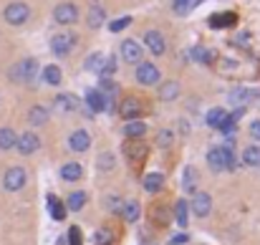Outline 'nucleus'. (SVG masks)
I'll return each instance as SVG.
<instances>
[{"label": "nucleus", "mask_w": 260, "mask_h": 245, "mask_svg": "<svg viewBox=\"0 0 260 245\" xmlns=\"http://www.w3.org/2000/svg\"><path fill=\"white\" fill-rule=\"evenodd\" d=\"M207 164H210V169H215V172L235 169V155H233L228 147H215V149L207 152Z\"/></svg>", "instance_id": "1"}, {"label": "nucleus", "mask_w": 260, "mask_h": 245, "mask_svg": "<svg viewBox=\"0 0 260 245\" xmlns=\"http://www.w3.org/2000/svg\"><path fill=\"white\" fill-rule=\"evenodd\" d=\"M36 74H38V61L36 58H25V61L15 64L8 76H10V81H15V83H33Z\"/></svg>", "instance_id": "2"}, {"label": "nucleus", "mask_w": 260, "mask_h": 245, "mask_svg": "<svg viewBox=\"0 0 260 245\" xmlns=\"http://www.w3.org/2000/svg\"><path fill=\"white\" fill-rule=\"evenodd\" d=\"M25 182H28V172H25L23 167H10V169H5V174H3V187H5L8 192L23 190Z\"/></svg>", "instance_id": "3"}, {"label": "nucleus", "mask_w": 260, "mask_h": 245, "mask_svg": "<svg viewBox=\"0 0 260 245\" xmlns=\"http://www.w3.org/2000/svg\"><path fill=\"white\" fill-rule=\"evenodd\" d=\"M3 18H5L8 25H23V23L30 18V8H28L25 3H10V5L5 8Z\"/></svg>", "instance_id": "4"}, {"label": "nucleus", "mask_w": 260, "mask_h": 245, "mask_svg": "<svg viewBox=\"0 0 260 245\" xmlns=\"http://www.w3.org/2000/svg\"><path fill=\"white\" fill-rule=\"evenodd\" d=\"M76 46V36H71V33H56L53 38H51V51L56 53V56H69L71 53V48Z\"/></svg>", "instance_id": "5"}, {"label": "nucleus", "mask_w": 260, "mask_h": 245, "mask_svg": "<svg viewBox=\"0 0 260 245\" xmlns=\"http://www.w3.org/2000/svg\"><path fill=\"white\" fill-rule=\"evenodd\" d=\"M86 106L93 111V114H99V111H111V101H109V96L106 94H101L99 88H88L86 91Z\"/></svg>", "instance_id": "6"}, {"label": "nucleus", "mask_w": 260, "mask_h": 245, "mask_svg": "<svg viewBox=\"0 0 260 245\" xmlns=\"http://www.w3.org/2000/svg\"><path fill=\"white\" fill-rule=\"evenodd\" d=\"M76 18H79V8L74 3H61L53 10V20L61 25H71V23H76Z\"/></svg>", "instance_id": "7"}, {"label": "nucleus", "mask_w": 260, "mask_h": 245, "mask_svg": "<svg viewBox=\"0 0 260 245\" xmlns=\"http://www.w3.org/2000/svg\"><path fill=\"white\" fill-rule=\"evenodd\" d=\"M144 46H147V51L154 53V56H162V53L167 51L165 36H162L159 30H147V33H144Z\"/></svg>", "instance_id": "8"}, {"label": "nucleus", "mask_w": 260, "mask_h": 245, "mask_svg": "<svg viewBox=\"0 0 260 245\" xmlns=\"http://www.w3.org/2000/svg\"><path fill=\"white\" fill-rule=\"evenodd\" d=\"M15 149H18L20 155H33V152H38V149H41V139H38V134H33V132L20 134L18 142H15Z\"/></svg>", "instance_id": "9"}, {"label": "nucleus", "mask_w": 260, "mask_h": 245, "mask_svg": "<svg viewBox=\"0 0 260 245\" xmlns=\"http://www.w3.org/2000/svg\"><path fill=\"white\" fill-rule=\"evenodd\" d=\"M189 210L194 212V218H207L210 210H212V197L207 192H194V200H192Z\"/></svg>", "instance_id": "10"}, {"label": "nucleus", "mask_w": 260, "mask_h": 245, "mask_svg": "<svg viewBox=\"0 0 260 245\" xmlns=\"http://www.w3.org/2000/svg\"><path fill=\"white\" fill-rule=\"evenodd\" d=\"M137 81L142 83V86H154V83L159 81V69H157L154 64H139V69H137Z\"/></svg>", "instance_id": "11"}, {"label": "nucleus", "mask_w": 260, "mask_h": 245, "mask_svg": "<svg viewBox=\"0 0 260 245\" xmlns=\"http://www.w3.org/2000/svg\"><path fill=\"white\" fill-rule=\"evenodd\" d=\"M121 56H124V61L126 64H142V56H144V48L137 43V41H124L121 43Z\"/></svg>", "instance_id": "12"}, {"label": "nucleus", "mask_w": 260, "mask_h": 245, "mask_svg": "<svg viewBox=\"0 0 260 245\" xmlns=\"http://www.w3.org/2000/svg\"><path fill=\"white\" fill-rule=\"evenodd\" d=\"M53 109H56V111H61V114H71V111H76V109H79V99H76V96H71V94H58V96H56V101H53Z\"/></svg>", "instance_id": "13"}, {"label": "nucleus", "mask_w": 260, "mask_h": 245, "mask_svg": "<svg viewBox=\"0 0 260 245\" xmlns=\"http://www.w3.org/2000/svg\"><path fill=\"white\" fill-rule=\"evenodd\" d=\"M119 111H121V116H124L126 121H134V119L142 116V104H139V99L129 96V99H124V104H121Z\"/></svg>", "instance_id": "14"}, {"label": "nucleus", "mask_w": 260, "mask_h": 245, "mask_svg": "<svg viewBox=\"0 0 260 245\" xmlns=\"http://www.w3.org/2000/svg\"><path fill=\"white\" fill-rule=\"evenodd\" d=\"M69 147H71L74 152H86L88 147H91V137H88V132L76 129V132L69 137Z\"/></svg>", "instance_id": "15"}, {"label": "nucleus", "mask_w": 260, "mask_h": 245, "mask_svg": "<svg viewBox=\"0 0 260 245\" xmlns=\"http://www.w3.org/2000/svg\"><path fill=\"white\" fill-rule=\"evenodd\" d=\"M238 23V15L235 13H217V15H210V28H230Z\"/></svg>", "instance_id": "16"}, {"label": "nucleus", "mask_w": 260, "mask_h": 245, "mask_svg": "<svg viewBox=\"0 0 260 245\" xmlns=\"http://www.w3.org/2000/svg\"><path fill=\"white\" fill-rule=\"evenodd\" d=\"M228 121H230V114H228L225 109H212V111H207V124H210L212 129H222Z\"/></svg>", "instance_id": "17"}, {"label": "nucleus", "mask_w": 260, "mask_h": 245, "mask_svg": "<svg viewBox=\"0 0 260 245\" xmlns=\"http://www.w3.org/2000/svg\"><path fill=\"white\" fill-rule=\"evenodd\" d=\"M174 223L179 228H187V223H189V205H187V200H177L174 202Z\"/></svg>", "instance_id": "18"}, {"label": "nucleus", "mask_w": 260, "mask_h": 245, "mask_svg": "<svg viewBox=\"0 0 260 245\" xmlns=\"http://www.w3.org/2000/svg\"><path fill=\"white\" fill-rule=\"evenodd\" d=\"M104 18H106V13H104V8L99 5V3H93L91 8H88V18H86V23H88V28H101L104 25Z\"/></svg>", "instance_id": "19"}, {"label": "nucleus", "mask_w": 260, "mask_h": 245, "mask_svg": "<svg viewBox=\"0 0 260 245\" xmlns=\"http://www.w3.org/2000/svg\"><path fill=\"white\" fill-rule=\"evenodd\" d=\"M61 177L66 179V182H76V179H81L84 177V167L79 162H69L61 167Z\"/></svg>", "instance_id": "20"}, {"label": "nucleus", "mask_w": 260, "mask_h": 245, "mask_svg": "<svg viewBox=\"0 0 260 245\" xmlns=\"http://www.w3.org/2000/svg\"><path fill=\"white\" fill-rule=\"evenodd\" d=\"M162 187H165V177H162L159 172H149V174L144 177V190H147L149 195H157Z\"/></svg>", "instance_id": "21"}, {"label": "nucleus", "mask_w": 260, "mask_h": 245, "mask_svg": "<svg viewBox=\"0 0 260 245\" xmlns=\"http://www.w3.org/2000/svg\"><path fill=\"white\" fill-rule=\"evenodd\" d=\"M28 121L33 124V127H43L46 121H48V109L46 106H30V111H28Z\"/></svg>", "instance_id": "22"}, {"label": "nucleus", "mask_w": 260, "mask_h": 245, "mask_svg": "<svg viewBox=\"0 0 260 245\" xmlns=\"http://www.w3.org/2000/svg\"><path fill=\"white\" fill-rule=\"evenodd\" d=\"M48 212H51V218H53V220H58V223H61V220H66V205H63L56 195H51V197H48Z\"/></svg>", "instance_id": "23"}, {"label": "nucleus", "mask_w": 260, "mask_h": 245, "mask_svg": "<svg viewBox=\"0 0 260 245\" xmlns=\"http://www.w3.org/2000/svg\"><path fill=\"white\" fill-rule=\"evenodd\" d=\"M124 134H126L129 139H139V137L147 134V127H144L139 119H134V121H126V124H124Z\"/></svg>", "instance_id": "24"}, {"label": "nucleus", "mask_w": 260, "mask_h": 245, "mask_svg": "<svg viewBox=\"0 0 260 245\" xmlns=\"http://www.w3.org/2000/svg\"><path fill=\"white\" fill-rule=\"evenodd\" d=\"M15 142H18V134H15L13 129L3 127V129H0V149H3V152H8V149H13V147H15Z\"/></svg>", "instance_id": "25"}, {"label": "nucleus", "mask_w": 260, "mask_h": 245, "mask_svg": "<svg viewBox=\"0 0 260 245\" xmlns=\"http://www.w3.org/2000/svg\"><path fill=\"white\" fill-rule=\"evenodd\" d=\"M200 3H205V0H172V8L177 15H187V13H192Z\"/></svg>", "instance_id": "26"}, {"label": "nucleus", "mask_w": 260, "mask_h": 245, "mask_svg": "<svg viewBox=\"0 0 260 245\" xmlns=\"http://www.w3.org/2000/svg\"><path fill=\"white\" fill-rule=\"evenodd\" d=\"M86 192H74V195H69V202H66V210H71V212H79V210H84V205H86Z\"/></svg>", "instance_id": "27"}, {"label": "nucleus", "mask_w": 260, "mask_h": 245, "mask_svg": "<svg viewBox=\"0 0 260 245\" xmlns=\"http://www.w3.org/2000/svg\"><path fill=\"white\" fill-rule=\"evenodd\" d=\"M43 81L48 83V86H58V83L63 81L61 69H58V66H46V69H43Z\"/></svg>", "instance_id": "28"}, {"label": "nucleus", "mask_w": 260, "mask_h": 245, "mask_svg": "<svg viewBox=\"0 0 260 245\" xmlns=\"http://www.w3.org/2000/svg\"><path fill=\"white\" fill-rule=\"evenodd\" d=\"M177 96H179V83L177 81L162 83V88H159V99H162V101H172Z\"/></svg>", "instance_id": "29"}, {"label": "nucleus", "mask_w": 260, "mask_h": 245, "mask_svg": "<svg viewBox=\"0 0 260 245\" xmlns=\"http://www.w3.org/2000/svg\"><path fill=\"white\" fill-rule=\"evenodd\" d=\"M121 215H124L126 223H137V220H139V202H137V200H129V202L124 205Z\"/></svg>", "instance_id": "30"}, {"label": "nucleus", "mask_w": 260, "mask_h": 245, "mask_svg": "<svg viewBox=\"0 0 260 245\" xmlns=\"http://www.w3.org/2000/svg\"><path fill=\"white\" fill-rule=\"evenodd\" d=\"M104 61H106V56L104 53H91L86 58V71H93V74H101V69H104Z\"/></svg>", "instance_id": "31"}, {"label": "nucleus", "mask_w": 260, "mask_h": 245, "mask_svg": "<svg viewBox=\"0 0 260 245\" xmlns=\"http://www.w3.org/2000/svg\"><path fill=\"white\" fill-rule=\"evenodd\" d=\"M243 162L248 164V167H260V147H248L245 152H243Z\"/></svg>", "instance_id": "32"}, {"label": "nucleus", "mask_w": 260, "mask_h": 245, "mask_svg": "<svg viewBox=\"0 0 260 245\" xmlns=\"http://www.w3.org/2000/svg\"><path fill=\"white\" fill-rule=\"evenodd\" d=\"M114 243V233L109 228H99L93 233V245H111Z\"/></svg>", "instance_id": "33"}, {"label": "nucleus", "mask_w": 260, "mask_h": 245, "mask_svg": "<svg viewBox=\"0 0 260 245\" xmlns=\"http://www.w3.org/2000/svg\"><path fill=\"white\" fill-rule=\"evenodd\" d=\"M192 58L194 61H200V64H212V51H207V48H202V46H194L192 48Z\"/></svg>", "instance_id": "34"}, {"label": "nucleus", "mask_w": 260, "mask_h": 245, "mask_svg": "<svg viewBox=\"0 0 260 245\" xmlns=\"http://www.w3.org/2000/svg\"><path fill=\"white\" fill-rule=\"evenodd\" d=\"M194 185H197V169L194 167H184V190L194 192Z\"/></svg>", "instance_id": "35"}, {"label": "nucleus", "mask_w": 260, "mask_h": 245, "mask_svg": "<svg viewBox=\"0 0 260 245\" xmlns=\"http://www.w3.org/2000/svg\"><path fill=\"white\" fill-rule=\"evenodd\" d=\"M116 69H119V66H116V58L111 56V58H106V61H104V69H101V74H99V76H101V79H111V76L116 74Z\"/></svg>", "instance_id": "36"}, {"label": "nucleus", "mask_w": 260, "mask_h": 245, "mask_svg": "<svg viewBox=\"0 0 260 245\" xmlns=\"http://www.w3.org/2000/svg\"><path fill=\"white\" fill-rule=\"evenodd\" d=\"M250 96H255V94L248 91V88H235V91L230 94V101H233V104H245Z\"/></svg>", "instance_id": "37"}, {"label": "nucleus", "mask_w": 260, "mask_h": 245, "mask_svg": "<svg viewBox=\"0 0 260 245\" xmlns=\"http://www.w3.org/2000/svg\"><path fill=\"white\" fill-rule=\"evenodd\" d=\"M129 23H132V18H129V15H124V18H116V20H111V23H109V30H111V33H121V30H124Z\"/></svg>", "instance_id": "38"}, {"label": "nucleus", "mask_w": 260, "mask_h": 245, "mask_svg": "<svg viewBox=\"0 0 260 245\" xmlns=\"http://www.w3.org/2000/svg\"><path fill=\"white\" fill-rule=\"evenodd\" d=\"M126 155H129L132 160H142V157L147 155V147H144V144H126Z\"/></svg>", "instance_id": "39"}, {"label": "nucleus", "mask_w": 260, "mask_h": 245, "mask_svg": "<svg viewBox=\"0 0 260 245\" xmlns=\"http://www.w3.org/2000/svg\"><path fill=\"white\" fill-rule=\"evenodd\" d=\"M172 142H174V134L170 132V129H162V132L157 134V144H159L162 149H167V147H170Z\"/></svg>", "instance_id": "40"}, {"label": "nucleus", "mask_w": 260, "mask_h": 245, "mask_svg": "<svg viewBox=\"0 0 260 245\" xmlns=\"http://www.w3.org/2000/svg\"><path fill=\"white\" fill-rule=\"evenodd\" d=\"M106 207L111 210V212H116V215H121V210H124V202H121V197H106Z\"/></svg>", "instance_id": "41"}, {"label": "nucleus", "mask_w": 260, "mask_h": 245, "mask_svg": "<svg viewBox=\"0 0 260 245\" xmlns=\"http://www.w3.org/2000/svg\"><path fill=\"white\" fill-rule=\"evenodd\" d=\"M99 169H104V172L114 169V155H111V152H104V155L99 157Z\"/></svg>", "instance_id": "42"}, {"label": "nucleus", "mask_w": 260, "mask_h": 245, "mask_svg": "<svg viewBox=\"0 0 260 245\" xmlns=\"http://www.w3.org/2000/svg\"><path fill=\"white\" fill-rule=\"evenodd\" d=\"M69 245H84V240H81V228H71L69 230Z\"/></svg>", "instance_id": "43"}, {"label": "nucleus", "mask_w": 260, "mask_h": 245, "mask_svg": "<svg viewBox=\"0 0 260 245\" xmlns=\"http://www.w3.org/2000/svg\"><path fill=\"white\" fill-rule=\"evenodd\" d=\"M187 240H189V238H187L184 233H179V235H174L172 240H170V245H184V243H187Z\"/></svg>", "instance_id": "44"}, {"label": "nucleus", "mask_w": 260, "mask_h": 245, "mask_svg": "<svg viewBox=\"0 0 260 245\" xmlns=\"http://www.w3.org/2000/svg\"><path fill=\"white\" fill-rule=\"evenodd\" d=\"M250 134H253V139L260 142V121H253V124H250Z\"/></svg>", "instance_id": "45"}, {"label": "nucleus", "mask_w": 260, "mask_h": 245, "mask_svg": "<svg viewBox=\"0 0 260 245\" xmlns=\"http://www.w3.org/2000/svg\"><path fill=\"white\" fill-rule=\"evenodd\" d=\"M152 215H157V218H159V223H162V225H165V223H167V212H165V210H157V212H152Z\"/></svg>", "instance_id": "46"}]
</instances>
